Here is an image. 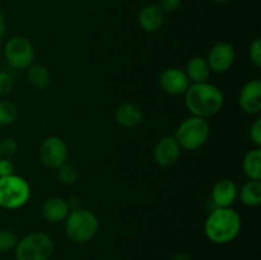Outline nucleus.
<instances>
[{
  "label": "nucleus",
  "instance_id": "nucleus-1",
  "mask_svg": "<svg viewBox=\"0 0 261 260\" xmlns=\"http://www.w3.org/2000/svg\"><path fill=\"white\" fill-rule=\"evenodd\" d=\"M185 106L193 116L209 119L222 110L224 94L219 87L204 82L193 83L185 92Z\"/></svg>",
  "mask_w": 261,
  "mask_h": 260
},
{
  "label": "nucleus",
  "instance_id": "nucleus-2",
  "mask_svg": "<svg viewBox=\"0 0 261 260\" xmlns=\"http://www.w3.org/2000/svg\"><path fill=\"white\" fill-rule=\"evenodd\" d=\"M241 216L232 208H216L204 222V233L211 242L226 245L241 232Z\"/></svg>",
  "mask_w": 261,
  "mask_h": 260
},
{
  "label": "nucleus",
  "instance_id": "nucleus-3",
  "mask_svg": "<svg viewBox=\"0 0 261 260\" xmlns=\"http://www.w3.org/2000/svg\"><path fill=\"white\" fill-rule=\"evenodd\" d=\"M64 222L66 236L75 244H86L93 240L98 233V217L89 209H73Z\"/></svg>",
  "mask_w": 261,
  "mask_h": 260
},
{
  "label": "nucleus",
  "instance_id": "nucleus-4",
  "mask_svg": "<svg viewBox=\"0 0 261 260\" xmlns=\"http://www.w3.org/2000/svg\"><path fill=\"white\" fill-rule=\"evenodd\" d=\"M211 135V125L208 120L198 116H190L184 120L177 126L175 133V139L181 149L198 150L203 147Z\"/></svg>",
  "mask_w": 261,
  "mask_h": 260
},
{
  "label": "nucleus",
  "instance_id": "nucleus-5",
  "mask_svg": "<svg viewBox=\"0 0 261 260\" xmlns=\"http://www.w3.org/2000/svg\"><path fill=\"white\" fill-rule=\"evenodd\" d=\"M14 254L17 260H50L54 254V241L46 232H32L18 240Z\"/></svg>",
  "mask_w": 261,
  "mask_h": 260
},
{
  "label": "nucleus",
  "instance_id": "nucleus-6",
  "mask_svg": "<svg viewBox=\"0 0 261 260\" xmlns=\"http://www.w3.org/2000/svg\"><path fill=\"white\" fill-rule=\"evenodd\" d=\"M31 198V186L25 178L15 173L0 177V208L19 209Z\"/></svg>",
  "mask_w": 261,
  "mask_h": 260
},
{
  "label": "nucleus",
  "instance_id": "nucleus-7",
  "mask_svg": "<svg viewBox=\"0 0 261 260\" xmlns=\"http://www.w3.org/2000/svg\"><path fill=\"white\" fill-rule=\"evenodd\" d=\"M35 47L24 36H14L4 46V58L12 68L18 70L28 69L35 60Z\"/></svg>",
  "mask_w": 261,
  "mask_h": 260
},
{
  "label": "nucleus",
  "instance_id": "nucleus-8",
  "mask_svg": "<svg viewBox=\"0 0 261 260\" xmlns=\"http://www.w3.org/2000/svg\"><path fill=\"white\" fill-rule=\"evenodd\" d=\"M38 157L45 166L58 170L60 166L68 162L69 149L65 140L58 135L47 137L41 143Z\"/></svg>",
  "mask_w": 261,
  "mask_h": 260
},
{
  "label": "nucleus",
  "instance_id": "nucleus-9",
  "mask_svg": "<svg viewBox=\"0 0 261 260\" xmlns=\"http://www.w3.org/2000/svg\"><path fill=\"white\" fill-rule=\"evenodd\" d=\"M206 61L211 70L214 73L223 74L228 71L236 61V51L233 45L226 41L217 42L209 51Z\"/></svg>",
  "mask_w": 261,
  "mask_h": 260
},
{
  "label": "nucleus",
  "instance_id": "nucleus-10",
  "mask_svg": "<svg viewBox=\"0 0 261 260\" xmlns=\"http://www.w3.org/2000/svg\"><path fill=\"white\" fill-rule=\"evenodd\" d=\"M188 75L185 70L178 68H168L162 71L160 76V86L166 93L171 96H180L188 91L190 86Z\"/></svg>",
  "mask_w": 261,
  "mask_h": 260
},
{
  "label": "nucleus",
  "instance_id": "nucleus-11",
  "mask_svg": "<svg viewBox=\"0 0 261 260\" xmlns=\"http://www.w3.org/2000/svg\"><path fill=\"white\" fill-rule=\"evenodd\" d=\"M180 153L181 148L176 142L175 137L167 135L157 142L153 150V157H154L155 163L161 167H171L177 162Z\"/></svg>",
  "mask_w": 261,
  "mask_h": 260
},
{
  "label": "nucleus",
  "instance_id": "nucleus-12",
  "mask_svg": "<svg viewBox=\"0 0 261 260\" xmlns=\"http://www.w3.org/2000/svg\"><path fill=\"white\" fill-rule=\"evenodd\" d=\"M239 103L246 114H259L261 111V82L259 79H251L244 84L240 92Z\"/></svg>",
  "mask_w": 261,
  "mask_h": 260
},
{
  "label": "nucleus",
  "instance_id": "nucleus-13",
  "mask_svg": "<svg viewBox=\"0 0 261 260\" xmlns=\"http://www.w3.org/2000/svg\"><path fill=\"white\" fill-rule=\"evenodd\" d=\"M239 196V188L231 178H221L212 189V201L216 208H231Z\"/></svg>",
  "mask_w": 261,
  "mask_h": 260
},
{
  "label": "nucleus",
  "instance_id": "nucleus-14",
  "mask_svg": "<svg viewBox=\"0 0 261 260\" xmlns=\"http://www.w3.org/2000/svg\"><path fill=\"white\" fill-rule=\"evenodd\" d=\"M70 213V206L65 199L60 196H50L45 199L41 205V214L43 219L50 223H60L64 222Z\"/></svg>",
  "mask_w": 261,
  "mask_h": 260
},
{
  "label": "nucleus",
  "instance_id": "nucleus-15",
  "mask_svg": "<svg viewBox=\"0 0 261 260\" xmlns=\"http://www.w3.org/2000/svg\"><path fill=\"white\" fill-rule=\"evenodd\" d=\"M138 22L145 32H157L165 22V13L157 4L145 5L138 14Z\"/></svg>",
  "mask_w": 261,
  "mask_h": 260
},
{
  "label": "nucleus",
  "instance_id": "nucleus-16",
  "mask_svg": "<svg viewBox=\"0 0 261 260\" xmlns=\"http://www.w3.org/2000/svg\"><path fill=\"white\" fill-rule=\"evenodd\" d=\"M115 121L122 127H135L143 121L142 109L135 103H124L115 110Z\"/></svg>",
  "mask_w": 261,
  "mask_h": 260
},
{
  "label": "nucleus",
  "instance_id": "nucleus-17",
  "mask_svg": "<svg viewBox=\"0 0 261 260\" xmlns=\"http://www.w3.org/2000/svg\"><path fill=\"white\" fill-rule=\"evenodd\" d=\"M185 73L191 84L204 83V82H208L212 70L209 68V64L205 58L195 56V58H193L188 63Z\"/></svg>",
  "mask_w": 261,
  "mask_h": 260
},
{
  "label": "nucleus",
  "instance_id": "nucleus-18",
  "mask_svg": "<svg viewBox=\"0 0 261 260\" xmlns=\"http://www.w3.org/2000/svg\"><path fill=\"white\" fill-rule=\"evenodd\" d=\"M28 83L36 89H46L51 83V73L42 64H32L27 69Z\"/></svg>",
  "mask_w": 261,
  "mask_h": 260
},
{
  "label": "nucleus",
  "instance_id": "nucleus-19",
  "mask_svg": "<svg viewBox=\"0 0 261 260\" xmlns=\"http://www.w3.org/2000/svg\"><path fill=\"white\" fill-rule=\"evenodd\" d=\"M240 199L242 203L250 208H255L261 204V181L249 180L242 185L239 191Z\"/></svg>",
  "mask_w": 261,
  "mask_h": 260
},
{
  "label": "nucleus",
  "instance_id": "nucleus-20",
  "mask_svg": "<svg viewBox=\"0 0 261 260\" xmlns=\"http://www.w3.org/2000/svg\"><path fill=\"white\" fill-rule=\"evenodd\" d=\"M245 175L249 180H261V148L256 147L246 153L242 162Z\"/></svg>",
  "mask_w": 261,
  "mask_h": 260
},
{
  "label": "nucleus",
  "instance_id": "nucleus-21",
  "mask_svg": "<svg viewBox=\"0 0 261 260\" xmlns=\"http://www.w3.org/2000/svg\"><path fill=\"white\" fill-rule=\"evenodd\" d=\"M18 117V109L12 101L0 99V126L13 124Z\"/></svg>",
  "mask_w": 261,
  "mask_h": 260
},
{
  "label": "nucleus",
  "instance_id": "nucleus-22",
  "mask_svg": "<svg viewBox=\"0 0 261 260\" xmlns=\"http://www.w3.org/2000/svg\"><path fill=\"white\" fill-rule=\"evenodd\" d=\"M58 178L64 185H73L78 180V170L68 162L58 168Z\"/></svg>",
  "mask_w": 261,
  "mask_h": 260
},
{
  "label": "nucleus",
  "instance_id": "nucleus-23",
  "mask_svg": "<svg viewBox=\"0 0 261 260\" xmlns=\"http://www.w3.org/2000/svg\"><path fill=\"white\" fill-rule=\"evenodd\" d=\"M18 237L10 229H0V252H8L14 250L18 244Z\"/></svg>",
  "mask_w": 261,
  "mask_h": 260
},
{
  "label": "nucleus",
  "instance_id": "nucleus-24",
  "mask_svg": "<svg viewBox=\"0 0 261 260\" xmlns=\"http://www.w3.org/2000/svg\"><path fill=\"white\" fill-rule=\"evenodd\" d=\"M249 58L251 63L256 68H261V41L260 38H255L249 47Z\"/></svg>",
  "mask_w": 261,
  "mask_h": 260
},
{
  "label": "nucleus",
  "instance_id": "nucleus-25",
  "mask_svg": "<svg viewBox=\"0 0 261 260\" xmlns=\"http://www.w3.org/2000/svg\"><path fill=\"white\" fill-rule=\"evenodd\" d=\"M14 82H13L12 75L4 70H0V97L7 96L12 92Z\"/></svg>",
  "mask_w": 261,
  "mask_h": 260
},
{
  "label": "nucleus",
  "instance_id": "nucleus-26",
  "mask_svg": "<svg viewBox=\"0 0 261 260\" xmlns=\"http://www.w3.org/2000/svg\"><path fill=\"white\" fill-rule=\"evenodd\" d=\"M0 150H2V154L5 155V157L14 155L18 150L17 140L13 139V138H4L0 142Z\"/></svg>",
  "mask_w": 261,
  "mask_h": 260
},
{
  "label": "nucleus",
  "instance_id": "nucleus-27",
  "mask_svg": "<svg viewBox=\"0 0 261 260\" xmlns=\"http://www.w3.org/2000/svg\"><path fill=\"white\" fill-rule=\"evenodd\" d=\"M250 137H251L252 142L255 143L256 147H261V119H256L254 124L251 125Z\"/></svg>",
  "mask_w": 261,
  "mask_h": 260
},
{
  "label": "nucleus",
  "instance_id": "nucleus-28",
  "mask_svg": "<svg viewBox=\"0 0 261 260\" xmlns=\"http://www.w3.org/2000/svg\"><path fill=\"white\" fill-rule=\"evenodd\" d=\"M14 173V165L7 157L0 158V177H5Z\"/></svg>",
  "mask_w": 261,
  "mask_h": 260
},
{
  "label": "nucleus",
  "instance_id": "nucleus-29",
  "mask_svg": "<svg viewBox=\"0 0 261 260\" xmlns=\"http://www.w3.org/2000/svg\"><path fill=\"white\" fill-rule=\"evenodd\" d=\"M181 4V0H160L158 7L162 9L163 13H172L178 9Z\"/></svg>",
  "mask_w": 261,
  "mask_h": 260
},
{
  "label": "nucleus",
  "instance_id": "nucleus-30",
  "mask_svg": "<svg viewBox=\"0 0 261 260\" xmlns=\"http://www.w3.org/2000/svg\"><path fill=\"white\" fill-rule=\"evenodd\" d=\"M5 32H7V20H5L4 14L0 12V41L4 37Z\"/></svg>",
  "mask_w": 261,
  "mask_h": 260
},
{
  "label": "nucleus",
  "instance_id": "nucleus-31",
  "mask_svg": "<svg viewBox=\"0 0 261 260\" xmlns=\"http://www.w3.org/2000/svg\"><path fill=\"white\" fill-rule=\"evenodd\" d=\"M172 260H191V257L189 256L188 254H185V252H177V254L172 257Z\"/></svg>",
  "mask_w": 261,
  "mask_h": 260
},
{
  "label": "nucleus",
  "instance_id": "nucleus-32",
  "mask_svg": "<svg viewBox=\"0 0 261 260\" xmlns=\"http://www.w3.org/2000/svg\"><path fill=\"white\" fill-rule=\"evenodd\" d=\"M213 2H216V3H219V4H224V3H228L229 0H213Z\"/></svg>",
  "mask_w": 261,
  "mask_h": 260
},
{
  "label": "nucleus",
  "instance_id": "nucleus-33",
  "mask_svg": "<svg viewBox=\"0 0 261 260\" xmlns=\"http://www.w3.org/2000/svg\"><path fill=\"white\" fill-rule=\"evenodd\" d=\"M3 157V154H2V150H0V158H2Z\"/></svg>",
  "mask_w": 261,
  "mask_h": 260
}]
</instances>
